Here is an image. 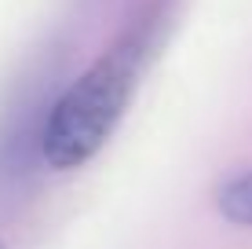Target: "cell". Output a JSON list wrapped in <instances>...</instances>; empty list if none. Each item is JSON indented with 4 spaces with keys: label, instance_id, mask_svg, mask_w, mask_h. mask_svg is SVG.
<instances>
[{
    "label": "cell",
    "instance_id": "obj_1",
    "mask_svg": "<svg viewBox=\"0 0 252 249\" xmlns=\"http://www.w3.org/2000/svg\"><path fill=\"white\" fill-rule=\"evenodd\" d=\"M146 37H150V26L128 30L106 55H99L59 96L40 136V154L51 169L66 173V169L84 165L110 140L132 99L135 77L143 70Z\"/></svg>",
    "mask_w": 252,
    "mask_h": 249
},
{
    "label": "cell",
    "instance_id": "obj_2",
    "mask_svg": "<svg viewBox=\"0 0 252 249\" xmlns=\"http://www.w3.org/2000/svg\"><path fill=\"white\" fill-rule=\"evenodd\" d=\"M216 205L230 224L252 227V169L245 173H234L227 183L216 191Z\"/></svg>",
    "mask_w": 252,
    "mask_h": 249
},
{
    "label": "cell",
    "instance_id": "obj_3",
    "mask_svg": "<svg viewBox=\"0 0 252 249\" xmlns=\"http://www.w3.org/2000/svg\"><path fill=\"white\" fill-rule=\"evenodd\" d=\"M0 249H4V242H0Z\"/></svg>",
    "mask_w": 252,
    "mask_h": 249
}]
</instances>
